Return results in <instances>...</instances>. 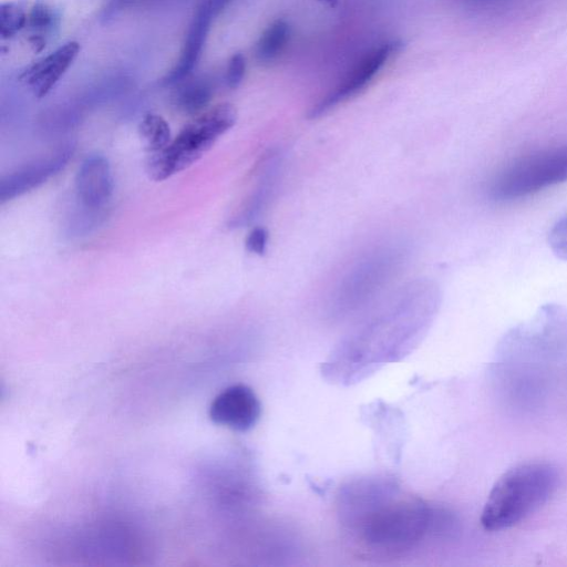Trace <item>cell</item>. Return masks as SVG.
Masks as SVG:
<instances>
[{
    "label": "cell",
    "instance_id": "3957f363",
    "mask_svg": "<svg viewBox=\"0 0 567 567\" xmlns=\"http://www.w3.org/2000/svg\"><path fill=\"white\" fill-rule=\"evenodd\" d=\"M565 182L567 143L514 159L493 177L488 193L496 202H514Z\"/></svg>",
    "mask_w": 567,
    "mask_h": 567
},
{
    "label": "cell",
    "instance_id": "4fadbf2b",
    "mask_svg": "<svg viewBox=\"0 0 567 567\" xmlns=\"http://www.w3.org/2000/svg\"><path fill=\"white\" fill-rule=\"evenodd\" d=\"M138 135L150 154L163 150L172 141L168 123L163 116L154 113L143 116L138 124Z\"/></svg>",
    "mask_w": 567,
    "mask_h": 567
},
{
    "label": "cell",
    "instance_id": "9c48e42d",
    "mask_svg": "<svg viewBox=\"0 0 567 567\" xmlns=\"http://www.w3.org/2000/svg\"><path fill=\"white\" fill-rule=\"evenodd\" d=\"M81 50L76 41H69L30 65L21 80L37 97L45 96L72 65Z\"/></svg>",
    "mask_w": 567,
    "mask_h": 567
},
{
    "label": "cell",
    "instance_id": "7c38bea8",
    "mask_svg": "<svg viewBox=\"0 0 567 567\" xmlns=\"http://www.w3.org/2000/svg\"><path fill=\"white\" fill-rule=\"evenodd\" d=\"M291 34L287 20L277 19L261 33L255 47V56L258 62L269 64L285 50Z\"/></svg>",
    "mask_w": 567,
    "mask_h": 567
},
{
    "label": "cell",
    "instance_id": "52a82bcc",
    "mask_svg": "<svg viewBox=\"0 0 567 567\" xmlns=\"http://www.w3.org/2000/svg\"><path fill=\"white\" fill-rule=\"evenodd\" d=\"M113 189L114 179L109 159L99 153L87 155L75 175V192L80 203L89 208L103 209Z\"/></svg>",
    "mask_w": 567,
    "mask_h": 567
},
{
    "label": "cell",
    "instance_id": "9a60e30c",
    "mask_svg": "<svg viewBox=\"0 0 567 567\" xmlns=\"http://www.w3.org/2000/svg\"><path fill=\"white\" fill-rule=\"evenodd\" d=\"M548 244L557 258L567 261V215L551 227L548 234Z\"/></svg>",
    "mask_w": 567,
    "mask_h": 567
},
{
    "label": "cell",
    "instance_id": "ac0fdd59",
    "mask_svg": "<svg viewBox=\"0 0 567 567\" xmlns=\"http://www.w3.org/2000/svg\"><path fill=\"white\" fill-rule=\"evenodd\" d=\"M320 1L326 2L328 6H330L332 8H334L339 2V0H320Z\"/></svg>",
    "mask_w": 567,
    "mask_h": 567
},
{
    "label": "cell",
    "instance_id": "ba28073f",
    "mask_svg": "<svg viewBox=\"0 0 567 567\" xmlns=\"http://www.w3.org/2000/svg\"><path fill=\"white\" fill-rule=\"evenodd\" d=\"M216 12L210 0H205L197 8L184 41L176 65L165 75L163 83L172 85L183 82L196 66L205 45L210 23Z\"/></svg>",
    "mask_w": 567,
    "mask_h": 567
},
{
    "label": "cell",
    "instance_id": "277c9868",
    "mask_svg": "<svg viewBox=\"0 0 567 567\" xmlns=\"http://www.w3.org/2000/svg\"><path fill=\"white\" fill-rule=\"evenodd\" d=\"M398 40L386 41L369 51L344 76L343 80L309 111V117H318L338 104L362 91L377 75L389 58L401 48Z\"/></svg>",
    "mask_w": 567,
    "mask_h": 567
},
{
    "label": "cell",
    "instance_id": "5bb4252c",
    "mask_svg": "<svg viewBox=\"0 0 567 567\" xmlns=\"http://www.w3.org/2000/svg\"><path fill=\"white\" fill-rule=\"evenodd\" d=\"M29 4L23 0L3 2L0 8V35L2 40L16 37L25 29Z\"/></svg>",
    "mask_w": 567,
    "mask_h": 567
},
{
    "label": "cell",
    "instance_id": "6da1fadb",
    "mask_svg": "<svg viewBox=\"0 0 567 567\" xmlns=\"http://www.w3.org/2000/svg\"><path fill=\"white\" fill-rule=\"evenodd\" d=\"M558 486V472L550 463L525 462L504 472L493 485L481 515L489 532L517 525L545 505Z\"/></svg>",
    "mask_w": 567,
    "mask_h": 567
},
{
    "label": "cell",
    "instance_id": "8992f818",
    "mask_svg": "<svg viewBox=\"0 0 567 567\" xmlns=\"http://www.w3.org/2000/svg\"><path fill=\"white\" fill-rule=\"evenodd\" d=\"M260 413L259 399L245 384L226 388L213 400L209 408V417L214 423L239 432L254 427Z\"/></svg>",
    "mask_w": 567,
    "mask_h": 567
},
{
    "label": "cell",
    "instance_id": "7a4b0ae2",
    "mask_svg": "<svg viewBox=\"0 0 567 567\" xmlns=\"http://www.w3.org/2000/svg\"><path fill=\"white\" fill-rule=\"evenodd\" d=\"M237 121V110L220 103L187 123L163 150L150 154L145 168L154 182H162L197 162Z\"/></svg>",
    "mask_w": 567,
    "mask_h": 567
},
{
    "label": "cell",
    "instance_id": "30bf717a",
    "mask_svg": "<svg viewBox=\"0 0 567 567\" xmlns=\"http://www.w3.org/2000/svg\"><path fill=\"white\" fill-rule=\"evenodd\" d=\"M60 24V11L50 2L37 0L29 6L25 30L32 50L34 52L42 51L58 34Z\"/></svg>",
    "mask_w": 567,
    "mask_h": 567
},
{
    "label": "cell",
    "instance_id": "e0dca14e",
    "mask_svg": "<svg viewBox=\"0 0 567 567\" xmlns=\"http://www.w3.org/2000/svg\"><path fill=\"white\" fill-rule=\"evenodd\" d=\"M269 234L264 227L252 228L245 240L246 249L255 255L261 256L267 250Z\"/></svg>",
    "mask_w": 567,
    "mask_h": 567
},
{
    "label": "cell",
    "instance_id": "d6986e66",
    "mask_svg": "<svg viewBox=\"0 0 567 567\" xmlns=\"http://www.w3.org/2000/svg\"><path fill=\"white\" fill-rule=\"evenodd\" d=\"M466 1H468V2H473V3H475V4H478V3H484V4H486V2H487V3H489V1H492V0H466Z\"/></svg>",
    "mask_w": 567,
    "mask_h": 567
},
{
    "label": "cell",
    "instance_id": "5b68a950",
    "mask_svg": "<svg viewBox=\"0 0 567 567\" xmlns=\"http://www.w3.org/2000/svg\"><path fill=\"white\" fill-rule=\"evenodd\" d=\"M74 150V143L69 142L52 154L35 159L4 176L0 182V202L11 200L45 183L68 165Z\"/></svg>",
    "mask_w": 567,
    "mask_h": 567
},
{
    "label": "cell",
    "instance_id": "2e32d148",
    "mask_svg": "<svg viewBox=\"0 0 567 567\" xmlns=\"http://www.w3.org/2000/svg\"><path fill=\"white\" fill-rule=\"evenodd\" d=\"M246 72V59L245 55L240 52H237L231 55L228 61L225 82L229 89H237L245 76Z\"/></svg>",
    "mask_w": 567,
    "mask_h": 567
},
{
    "label": "cell",
    "instance_id": "8fae6325",
    "mask_svg": "<svg viewBox=\"0 0 567 567\" xmlns=\"http://www.w3.org/2000/svg\"><path fill=\"white\" fill-rule=\"evenodd\" d=\"M214 85L207 78H196L184 82L172 95L174 109L185 115H196L209 104Z\"/></svg>",
    "mask_w": 567,
    "mask_h": 567
}]
</instances>
